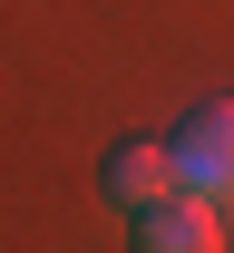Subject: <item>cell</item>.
<instances>
[{
    "label": "cell",
    "mask_w": 234,
    "mask_h": 253,
    "mask_svg": "<svg viewBox=\"0 0 234 253\" xmlns=\"http://www.w3.org/2000/svg\"><path fill=\"white\" fill-rule=\"evenodd\" d=\"M166 146H176V175H186V195H205V205H234V97H205V107H186Z\"/></svg>",
    "instance_id": "6da1fadb"
},
{
    "label": "cell",
    "mask_w": 234,
    "mask_h": 253,
    "mask_svg": "<svg viewBox=\"0 0 234 253\" xmlns=\"http://www.w3.org/2000/svg\"><path fill=\"white\" fill-rule=\"evenodd\" d=\"M98 185H107V205L146 214V205H166L186 175H176V146H166V136H117V146L98 156Z\"/></svg>",
    "instance_id": "7a4b0ae2"
},
{
    "label": "cell",
    "mask_w": 234,
    "mask_h": 253,
    "mask_svg": "<svg viewBox=\"0 0 234 253\" xmlns=\"http://www.w3.org/2000/svg\"><path fill=\"white\" fill-rule=\"evenodd\" d=\"M127 244H137V253H225V205H205V195L176 185L166 205L127 214Z\"/></svg>",
    "instance_id": "3957f363"
}]
</instances>
